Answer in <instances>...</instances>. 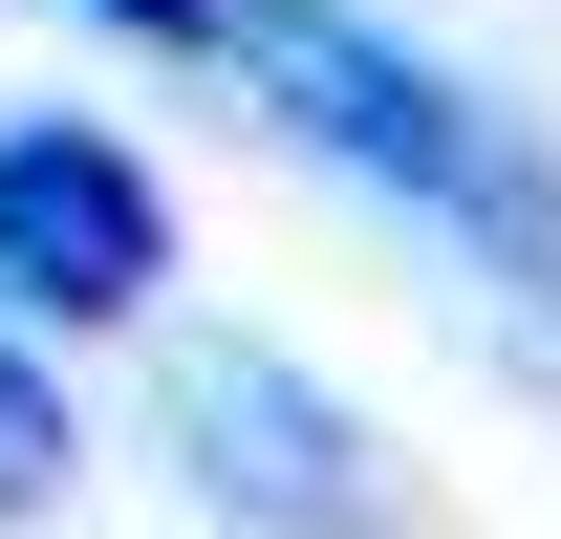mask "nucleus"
<instances>
[{"label":"nucleus","mask_w":561,"mask_h":539,"mask_svg":"<svg viewBox=\"0 0 561 539\" xmlns=\"http://www.w3.org/2000/svg\"><path fill=\"white\" fill-rule=\"evenodd\" d=\"M22 496H66V389L0 345V518H22Z\"/></svg>","instance_id":"obj_4"},{"label":"nucleus","mask_w":561,"mask_h":539,"mask_svg":"<svg viewBox=\"0 0 561 539\" xmlns=\"http://www.w3.org/2000/svg\"><path fill=\"white\" fill-rule=\"evenodd\" d=\"M0 280H22V302H66V324H130L151 280H173V195H151L108 130L22 108V130H0Z\"/></svg>","instance_id":"obj_2"},{"label":"nucleus","mask_w":561,"mask_h":539,"mask_svg":"<svg viewBox=\"0 0 561 539\" xmlns=\"http://www.w3.org/2000/svg\"><path fill=\"white\" fill-rule=\"evenodd\" d=\"M130 44H238V0H108Z\"/></svg>","instance_id":"obj_5"},{"label":"nucleus","mask_w":561,"mask_h":539,"mask_svg":"<svg viewBox=\"0 0 561 539\" xmlns=\"http://www.w3.org/2000/svg\"><path fill=\"white\" fill-rule=\"evenodd\" d=\"M195 474L238 496V518H280V539H389V454L346 432V389H302L280 345H195Z\"/></svg>","instance_id":"obj_3"},{"label":"nucleus","mask_w":561,"mask_h":539,"mask_svg":"<svg viewBox=\"0 0 561 539\" xmlns=\"http://www.w3.org/2000/svg\"><path fill=\"white\" fill-rule=\"evenodd\" d=\"M238 87H260V108L324 151V173H367V195L454 216V238H476L518 302H561V173L496 130V108L432 66V44H389L367 0H238Z\"/></svg>","instance_id":"obj_1"}]
</instances>
